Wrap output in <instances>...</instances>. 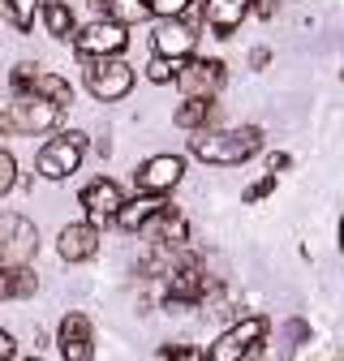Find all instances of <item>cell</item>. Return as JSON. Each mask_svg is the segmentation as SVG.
<instances>
[{"instance_id":"6da1fadb","label":"cell","mask_w":344,"mask_h":361,"mask_svg":"<svg viewBox=\"0 0 344 361\" xmlns=\"http://www.w3.org/2000/svg\"><path fill=\"white\" fill-rule=\"evenodd\" d=\"M263 129L258 125H241V129H198L194 133V159L211 164V168H233V164H245L263 151Z\"/></svg>"},{"instance_id":"7a4b0ae2","label":"cell","mask_w":344,"mask_h":361,"mask_svg":"<svg viewBox=\"0 0 344 361\" xmlns=\"http://www.w3.org/2000/svg\"><path fill=\"white\" fill-rule=\"evenodd\" d=\"M271 323L263 314H250V319L233 323L224 336H215V344L207 348V361H250L254 353H263Z\"/></svg>"},{"instance_id":"3957f363","label":"cell","mask_w":344,"mask_h":361,"mask_svg":"<svg viewBox=\"0 0 344 361\" xmlns=\"http://www.w3.org/2000/svg\"><path fill=\"white\" fill-rule=\"evenodd\" d=\"M82 155H86V133L69 129V133H56L52 142H43L39 155H35V168L43 180H65L82 168Z\"/></svg>"},{"instance_id":"277c9868","label":"cell","mask_w":344,"mask_h":361,"mask_svg":"<svg viewBox=\"0 0 344 361\" xmlns=\"http://www.w3.org/2000/svg\"><path fill=\"white\" fill-rule=\"evenodd\" d=\"M61 112L65 108H56L52 99L22 90V95H13V104L0 112V129H13V133H48L61 121Z\"/></svg>"},{"instance_id":"5b68a950","label":"cell","mask_w":344,"mask_h":361,"mask_svg":"<svg viewBox=\"0 0 344 361\" xmlns=\"http://www.w3.org/2000/svg\"><path fill=\"white\" fill-rule=\"evenodd\" d=\"M73 48L82 61H99V56H125L129 48V26L112 18H95L82 30H73Z\"/></svg>"},{"instance_id":"8992f818","label":"cell","mask_w":344,"mask_h":361,"mask_svg":"<svg viewBox=\"0 0 344 361\" xmlns=\"http://www.w3.org/2000/svg\"><path fill=\"white\" fill-rule=\"evenodd\" d=\"M86 90L104 104H116L134 90V69L125 65V56H99L86 61Z\"/></svg>"},{"instance_id":"52a82bcc","label":"cell","mask_w":344,"mask_h":361,"mask_svg":"<svg viewBox=\"0 0 344 361\" xmlns=\"http://www.w3.org/2000/svg\"><path fill=\"white\" fill-rule=\"evenodd\" d=\"M224 82H228L224 65L211 61V56H190L177 69V86L185 90V99H220Z\"/></svg>"},{"instance_id":"ba28073f","label":"cell","mask_w":344,"mask_h":361,"mask_svg":"<svg viewBox=\"0 0 344 361\" xmlns=\"http://www.w3.org/2000/svg\"><path fill=\"white\" fill-rule=\"evenodd\" d=\"M39 250L35 224L22 215H0V267H26Z\"/></svg>"},{"instance_id":"9c48e42d","label":"cell","mask_w":344,"mask_h":361,"mask_svg":"<svg viewBox=\"0 0 344 361\" xmlns=\"http://www.w3.org/2000/svg\"><path fill=\"white\" fill-rule=\"evenodd\" d=\"M198 48V26L185 18H159L155 35H151V56H168V61H190Z\"/></svg>"},{"instance_id":"30bf717a","label":"cell","mask_w":344,"mask_h":361,"mask_svg":"<svg viewBox=\"0 0 344 361\" xmlns=\"http://www.w3.org/2000/svg\"><path fill=\"white\" fill-rule=\"evenodd\" d=\"M142 237H147L151 250H185V245H190V219L168 202V207L147 224V228H142Z\"/></svg>"},{"instance_id":"8fae6325","label":"cell","mask_w":344,"mask_h":361,"mask_svg":"<svg viewBox=\"0 0 344 361\" xmlns=\"http://www.w3.org/2000/svg\"><path fill=\"white\" fill-rule=\"evenodd\" d=\"M56 344H61V357H65V361H95V331H91V319H86V314H65V319H61V331H56Z\"/></svg>"},{"instance_id":"7c38bea8","label":"cell","mask_w":344,"mask_h":361,"mask_svg":"<svg viewBox=\"0 0 344 361\" xmlns=\"http://www.w3.org/2000/svg\"><path fill=\"white\" fill-rule=\"evenodd\" d=\"M181 172H185V159L181 155H155V159H147L134 172V180H138L142 194H168V190L181 185Z\"/></svg>"},{"instance_id":"4fadbf2b","label":"cell","mask_w":344,"mask_h":361,"mask_svg":"<svg viewBox=\"0 0 344 361\" xmlns=\"http://www.w3.org/2000/svg\"><path fill=\"white\" fill-rule=\"evenodd\" d=\"M95 250H99V224H91V219L65 224L56 237V254L65 262H86V258H95Z\"/></svg>"},{"instance_id":"5bb4252c","label":"cell","mask_w":344,"mask_h":361,"mask_svg":"<svg viewBox=\"0 0 344 361\" xmlns=\"http://www.w3.org/2000/svg\"><path fill=\"white\" fill-rule=\"evenodd\" d=\"M121 185L116 180H108V176H95L91 185L82 190V207H86V215H91V224H108V219H116V211H121Z\"/></svg>"},{"instance_id":"9a60e30c","label":"cell","mask_w":344,"mask_h":361,"mask_svg":"<svg viewBox=\"0 0 344 361\" xmlns=\"http://www.w3.org/2000/svg\"><path fill=\"white\" fill-rule=\"evenodd\" d=\"M250 13V0H202V22L215 30V39H228Z\"/></svg>"},{"instance_id":"2e32d148","label":"cell","mask_w":344,"mask_h":361,"mask_svg":"<svg viewBox=\"0 0 344 361\" xmlns=\"http://www.w3.org/2000/svg\"><path fill=\"white\" fill-rule=\"evenodd\" d=\"M164 207H168V198H164V194H142V198H134V202H121V211H116V219H112V224H116L121 233H142V228H147V224H151Z\"/></svg>"},{"instance_id":"e0dca14e","label":"cell","mask_w":344,"mask_h":361,"mask_svg":"<svg viewBox=\"0 0 344 361\" xmlns=\"http://www.w3.org/2000/svg\"><path fill=\"white\" fill-rule=\"evenodd\" d=\"M220 116H224L220 99H185L172 121L181 129H190V133H198V129H220Z\"/></svg>"},{"instance_id":"ac0fdd59","label":"cell","mask_w":344,"mask_h":361,"mask_svg":"<svg viewBox=\"0 0 344 361\" xmlns=\"http://www.w3.org/2000/svg\"><path fill=\"white\" fill-rule=\"evenodd\" d=\"M39 18H43V30L52 39H73V30H78V18L65 0H39Z\"/></svg>"},{"instance_id":"d6986e66","label":"cell","mask_w":344,"mask_h":361,"mask_svg":"<svg viewBox=\"0 0 344 361\" xmlns=\"http://www.w3.org/2000/svg\"><path fill=\"white\" fill-rule=\"evenodd\" d=\"M30 95H43V99H52L56 108H69L73 104V86L61 78V73H48V69H39L35 78H30Z\"/></svg>"},{"instance_id":"ffe728a7","label":"cell","mask_w":344,"mask_h":361,"mask_svg":"<svg viewBox=\"0 0 344 361\" xmlns=\"http://www.w3.org/2000/svg\"><path fill=\"white\" fill-rule=\"evenodd\" d=\"M91 5L99 9V18H112V22H147L151 9H147V0H91Z\"/></svg>"},{"instance_id":"44dd1931","label":"cell","mask_w":344,"mask_h":361,"mask_svg":"<svg viewBox=\"0 0 344 361\" xmlns=\"http://www.w3.org/2000/svg\"><path fill=\"white\" fill-rule=\"evenodd\" d=\"M39 13V0H0V18H5L13 30H30Z\"/></svg>"},{"instance_id":"7402d4cb","label":"cell","mask_w":344,"mask_h":361,"mask_svg":"<svg viewBox=\"0 0 344 361\" xmlns=\"http://www.w3.org/2000/svg\"><path fill=\"white\" fill-rule=\"evenodd\" d=\"M35 288H39V280L30 267H9V297H30Z\"/></svg>"},{"instance_id":"603a6c76","label":"cell","mask_w":344,"mask_h":361,"mask_svg":"<svg viewBox=\"0 0 344 361\" xmlns=\"http://www.w3.org/2000/svg\"><path fill=\"white\" fill-rule=\"evenodd\" d=\"M177 69H181V61H168V56H151V65H147V78H151L155 86H164V82H177Z\"/></svg>"},{"instance_id":"cb8c5ba5","label":"cell","mask_w":344,"mask_h":361,"mask_svg":"<svg viewBox=\"0 0 344 361\" xmlns=\"http://www.w3.org/2000/svg\"><path fill=\"white\" fill-rule=\"evenodd\" d=\"M147 9L155 18H185V9H194V0H147Z\"/></svg>"},{"instance_id":"d4e9b609","label":"cell","mask_w":344,"mask_h":361,"mask_svg":"<svg viewBox=\"0 0 344 361\" xmlns=\"http://www.w3.org/2000/svg\"><path fill=\"white\" fill-rule=\"evenodd\" d=\"M13 185H18V159H13L5 147H0V198H5Z\"/></svg>"},{"instance_id":"484cf974","label":"cell","mask_w":344,"mask_h":361,"mask_svg":"<svg viewBox=\"0 0 344 361\" xmlns=\"http://www.w3.org/2000/svg\"><path fill=\"white\" fill-rule=\"evenodd\" d=\"M164 361H207V353H198L194 344H168Z\"/></svg>"},{"instance_id":"4316f807","label":"cell","mask_w":344,"mask_h":361,"mask_svg":"<svg viewBox=\"0 0 344 361\" xmlns=\"http://www.w3.org/2000/svg\"><path fill=\"white\" fill-rule=\"evenodd\" d=\"M271 190H276V172H271V176H263V180H254V185H245V202H263Z\"/></svg>"},{"instance_id":"83f0119b","label":"cell","mask_w":344,"mask_h":361,"mask_svg":"<svg viewBox=\"0 0 344 361\" xmlns=\"http://www.w3.org/2000/svg\"><path fill=\"white\" fill-rule=\"evenodd\" d=\"M13 353H18L13 336H9V331H0V361H13Z\"/></svg>"},{"instance_id":"f1b7e54d","label":"cell","mask_w":344,"mask_h":361,"mask_svg":"<svg viewBox=\"0 0 344 361\" xmlns=\"http://www.w3.org/2000/svg\"><path fill=\"white\" fill-rule=\"evenodd\" d=\"M250 65H254V69H267V65H271V52H267V48H254V52H250Z\"/></svg>"},{"instance_id":"f546056e","label":"cell","mask_w":344,"mask_h":361,"mask_svg":"<svg viewBox=\"0 0 344 361\" xmlns=\"http://www.w3.org/2000/svg\"><path fill=\"white\" fill-rule=\"evenodd\" d=\"M250 9H254L258 18H271V13H276V0H250Z\"/></svg>"},{"instance_id":"4dcf8cb0","label":"cell","mask_w":344,"mask_h":361,"mask_svg":"<svg viewBox=\"0 0 344 361\" xmlns=\"http://www.w3.org/2000/svg\"><path fill=\"white\" fill-rule=\"evenodd\" d=\"M293 164V155H271V172H284Z\"/></svg>"},{"instance_id":"1f68e13d","label":"cell","mask_w":344,"mask_h":361,"mask_svg":"<svg viewBox=\"0 0 344 361\" xmlns=\"http://www.w3.org/2000/svg\"><path fill=\"white\" fill-rule=\"evenodd\" d=\"M9 297V267H0V301Z\"/></svg>"},{"instance_id":"d6a6232c","label":"cell","mask_w":344,"mask_h":361,"mask_svg":"<svg viewBox=\"0 0 344 361\" xmlns=\"http://www.w3.org/2000/svg\"><path fill=\"white\" fill-rule=\"evenodd\" d=\"M340 245H344V219H340Z\"/></svg>"},{"instance_id":"836d02e7","label":"cell","mask_w":344,"mask_h":361,"mask_svg":"<svg viewBox=\"0 0 344 361\" xmlns=\"http://www.w3.org/2000/svg\"><path fill=\"white\" fill-rule=\"evenodd\" d=\"M319 361H331V357H319Z\"/></svg>"},{"instance_id":"e575fe53","label":"cell","mask_w":344,"mask_h":361,"mask_svg":"<svg viewBox=\"0 0 344 361\" xmlns=\"http://www.w3.org/2000/svg\"><path fill=\"white\" fill-rule=\"evenodd\" d=\"M250 361H258V353H254V357H250Z\"/></svg>"},{"instance_id":"d590c367","label":"cell","mask_w":344,"mask_h":361,"mask_svg":"<svg viewBox=\"0 0 344 361\" xmlns=\"http://www.w3.org/2000/svg\"><path fill=\"white\" fill-rule=\"evenodd\" d=\"M30 361H39V357H30Z\"/></svg>"}]
</instances>
